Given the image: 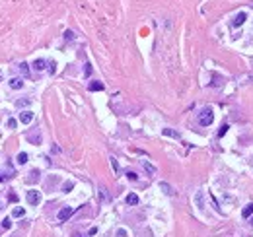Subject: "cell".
<instances>
[{"instance_id": "1", "label": "cell", "mask_w": 253, "mask_h": 237, "mask_svg": "<svg viewBox=\"0 0 253 237\" xmlns=\"http://www.w3.org/2000/svg\"><path fill=\"white\" fill-rule=\"evenodd\" d=\"M212 121H214V113H212L210 107H205L201 113H199V125L201 126H210Z\"/></svg>"}, {"instance_id": "2", "label": "cell", "mask_w": 253, "mask_h": 237, "mask_svg": "<svg viewBox=\"0 0 253 237\" xmlns=\"http://www.w3.org/2000/svg\"><path fill=\"white\" fill-rule=\"evenodd\" d=\"M72 214H74V208H70V206H66V208H61V210H59V214H56V218H59V222H66V220L70 218Z\"/></svg>"}, {"instance_id": "3", "label": "cell", "mask_w": 253, "mask_h": 237, "mask_svg": "<svg viewBox=\"0 0 253 237\" xmlns=\"http://www.w3.org/2000/svg\"><path fill=\"white\" fill-rule=\"evenodd\" d=\"M27 202L31 206H37L41 202V192L39 191H27Z\"/></svg>"}, {"instance_id": "4", "label": "cell", "mask_w": 253, "mask_h": 237, "mask_svg": "<svg viewBox=\"0 0 253 237\" xmlns=\"http://www.w3.org/2000/svg\"><path fill=\"white\" fill-rule=\"evenodd\" d=\"M31 121H33V113H31V111L20 113V122H22V125H29Z\"/></svg>"}, {"instance_id": "5", "label": "cell", "mask_w": 253, "mask_h": 237, "mask_svg": "<svg viewBox=\"0 0 253 237\" xmlns=\"http://www.w3.org/2000/svg\"><path fill=\"white\" fill-rule=\"evenodd\" d=\"M245 19H247V14H245V12H239V14H238V16L234 18V22H232V25H234V27H239V25H241V23H244Z\"/></svg>"}, {"instance_id": "6", "label": "cell", "mask_w": 253, "mask_h": 237, "mask_svg": "<svg viewBox=\"0 0 253 237\" xmlns=\"http://www.w3.org/2000/svg\"><path fill=\"white\" fill-rule=\"evenodd\" d=\"M162 134H164V136H169V138H175V140L181 138V134H179L177 130H173V128H162Z\"/></svg>"}, {"instance_id": "7", "label": "cell", "mask_w": 253, "mask_h": 237, "mask_svg": "<svg viewBox=\"0 0 253 237\" xmlns=\"http://www.w3.org/2000/svg\"><path fill=\"white\" fill-rule=\"evenodd\" d=\"M8 84H10V88H12V89H22V88H24V80H22V78H12Z\"/></svg>"}, {"instance_id": "8", "label": "cell", "mask_w": 253, "mask_h": 237, "mask_svg": "<svg viewBox=\"0 0 253 237\" xmlns=\"http://www.w3.org/2000/svg\"><path fill=\"white\" fill-rule=\"evenodd\" d=\"M27 140L29 142H31V144H41V134H39V132H29L27 134Z\"/></svg>"}, {"instance_id": "9", "label": "cell", "mask_w": 253, "mask_h": 237, "mask_svg": "<svg viewBox=\"0 0 253 237\" xmlns=\"http://www.w3.org/2000/svg\"><path fill=\"white\" fill-rule=\"evenodd\" d=\"M45 66H47V61H45V58H37V61L33 62V70H39V72L45 70Z\"/></svg>"}, {"instance_id": "10", "label": "cell", "mask_w": 253, "mask_h": 237, "mask_svg": "<svg viewBox=\"0 0 253 237\" xmlns=\"http://www.w3.org/2000/svg\"><path fill=\"white\" fill-rule=\"evenodd\" d=\"M39 175L41 173L37 171V169H33V171H29V177H27V183H35V181H39Z\"/></svg>"}, {"instance_id": "11", "label": "cell", "mask_w": 253, "mask_h": 237, "mask_svg": "<svg viewBox=\"0 0 253 237\" xmlns=\"http://www.w3.org/2000/svg\"><path fill=\"white\" fill-rule=\"evenodd\" d=\"M88 89H90V91H101L103 84H101V82H92V84L88 86Z\"/></svg>"}, {"instance_id": "12", "label": "cell", "mask_w": 253, "mask_h": 237, "mask_svg": "<svg viewBox=\"0 0 253 237\" xmlns=\"http://www.w3.org/2000/svg\"><path fill=\"white\" fill-rule=\"evenodd\" d=\"M126 204H131V206L138 204V196H136L134 192H131V194H126Z\"/></svg>"}, {"instance_id": "13", "label": "cell", "mask_w": 253, "mask_h": 237, "mask_svg": "<svg viewBox=\"0 0 253 237\" xmlns=\"http://www.w3.org/2000/svg\"><path fill=\"white\" fill-rule=\"evenodd\" d=\"M16 161H18L20 165L27 163V153H25V152H20V153H18V158H16Z\"/></svg>"}, {"instance_id": "14", "label": "cell", "mask_w": 253, "mask_h": 237, "mask_svg": "<svg viewBox=\"0 0 253 237\" xmlns=\"http://www.w3.org/2000/svg\"><path fill=\"white\" fill-rule=\"evenodd\" d=\"M142 167H144L146 171L150 173V175H156V167L152 165V163H148V161H142Z\"/></svg>"}, {"instance_id": "15", "label": "cell", "mask_w": 253, "mask_h": 237, "mask_svg": "<svg viewBox=\"0 0 253 237\" xmlns=\"http://www.w3.org/2000/svg\"><path fill=\"white\" fill-rule=\"evenodd\" d=\"M251 214H253V204H247L244 208V212H241V216H244V218H249Z\"/></svg>"}, {"instance_id": "16", "label": "cell", "mask_w": 253, "mask_h": 237, "mask_svg": "<svg viewBox=\"0 0 253 237\" xmlns=\"http://www.w3.org/2000/svg\"><path fill=\"white\" fill-rule=\"evenodd\" d=\"M160 189H162L166 194H173V191H171V187H169L168 183H160Z\"/></svg>"}, {"instance_id": "17", "label": "cell", "mask_w": 253, "mask_h": 237, "mask_svg": "<svg viewBox=\"0 0 253 237\" xmlns=\"http://www.w3.org/2000/svg\"><path fill=\"white\" fill-rule=\"evenodd\" d=\"M72 189H74V183L72 181H66L64 185H62V192H70Z\"/></svg>"}, {"instance_id": "18", "label": "cell", "mask_w": 253, "mask_h": 237, "mask_svg": "<svg viewBox=\"0 0 253 237\" xmlns=\"http://www.w3.org/2000/svg\"><path fill=\"white\" fill-rule=\"evenodd\" d=\"M18 68H20V72H22L24 76H29V66L25 64V62H22V64H20Z\"/></svg>"}, {"instance_id": "19", "label": "cell", "mask_w": 253, "mask_h": 237, "mask_svg": "<svg viewBox=\"0 0 253 237\" xmlns=\"http://www.w3.org/2000/svg\"><path fill=\"white\" fill-rule=\"evenodd\" d=\"M12 216H14V218H22V216H24V208H14V212H12Z\"/></svg>"}, {"instance_id": "20", "label": "cell", "mask_w": 253, "mask_h": 237, "mask_svg": "<svg viewBox=\"0 0 253 237\" xmlns=\"http://www.w3.org/2000/svg\"><path fill=\"white\" fill-rule=\"evenodd\" d=\"M126 179H129V181H136V179H138V175H136L134 171H126Z\"/></svg>"}, {"instance_id": "21", "label": "cell", "mask_w": 253, "mask_h": 237, "mask_svg": "<svg viewBox=\"0 0 253 237\" xmlns=\"http://www.w3.org/2000/svg\"><path fill=\"white\" fill-rule=\"evenodd\" d=\"M29 99H18V101H16V105H18V107H24V105H29Z\"/></svg>"}, {"instance_id": "22", "label": "cell", "mask_w": 253, "mask_h": 237, "mask_svg": "<svg viewBox=\"0 0 253 237\" xmlns=\"http://www.w3.org/2000/svg\"><path fill=\"white\" fill-rule=\"evenodd\" d=\"M99 198H101V200H107V192H105V187H101V189H99Z\"/></svg>"}, {"instance_id": "23", "label": "cell", "mask_w": 253, "mask_h": 237, "mask_svg": "<svg viewBox=\"0 0 253 237\" xmlns=\"http://www.w3.org/2000/svg\"><path fill=\"white\" fill-rule=\"evenodd\" d=\"M109 159H111V167L115 169V171H119V163H117V159H115V158H109Z\"/></svg>"}, {"instance_id": "24", "label": "cell", "mask_w": 253, "mask_h": 237, "mask_svg": "<svg viewBox=\"0 0 253 237\" xmlns=\"http://www.w3.org/2000/svg\"><path fill=\"white\" fill-rule=\"evenodd\" d=\"M228 128H230L228 125H222V128L218 130V136H224V134H226V130H228Z\"/></svg>"}, {"instance_id": "25", "label": "cell", "mask_w": 253, "mask_h": 237, "mask_svg": "<svg viewBox=\"0 0 253 237\" xmlns=\"http://www.w3.org/2000/svg\"><path fill=\"white\" fill-rule=\"evenodd\" d=\"M64 39H66V41H72V39H74V33H72V31H66V33H64Z\"/></svg>"}, {"instance_id": "26", "label": "cell", "mask_w": 253, "mask_h": 237, "mask_svg": "<svg viewBox=\"0 0 253 237\" xmlns=\"http://www.w3.org/2000/svg\"><path fill=\"white\" fill-rule=\"evenodd\" d=\"M16 125H18L16 119H8V128H16Z\"/></svg>"}, {"instance_id": "27", "label": "cell", "mask_w": 253, "mask_h": 237, "mask_svg": "<svg viewBox=\"0 0 253 237\" xmlns=\"http://www.w3.org/2000/svg\"><path fill=\"white\" fill-rule=\"evenodd\" d=\"M2 228H4V229H10V228H12V222H10V220H4V222H2Z\"/></svg>"}, {"instance_id": "28", "label": "cell", "mask_w": 253, "mask_h": 237, "mask_svg": "<svg viewBox=\"0 0 253 237\" xmlns=\"http://www.w3.org/2000/svg\"><path fill=\"white\" fill-rule=\"evenodd\" d=\"M117 237H126V229H117Z\"/></svg>"}, {"instance_id": "29", "label": "cell", "mask_w": 253, "mask_h": 237, "mask_svg": "<svg viewBox=\"0 0 253 237\" xmlns=\"http://www.w3.org/2000/svg\"><path fill=\"white\" fill-rule=\"evenodd\" d=\"M90 74H92V66L86 64V76H90Z\"/></svg>"}, {"instance_id": "30", "label": "cell", "mask_w": 253, "mask_h": 237, "mask_svg": "<svg viewBox=\"0 0 253 237\" xmlns=\"http://www.w3.org/2000/svg\"><path fill=\"white\" fill-rule=\"evenodd\" d=\"M0 210H2V200H0Z\"/></svg>"}, {"instance_id": "31", "label": "cell", "mask_w": 253, "mask_h": 237, "mask_svg": "<svg viewBox=\"0 0 253 237\" xmlns=\"http://www.w3.org/2000/svg\"><path fill=\"white\" fill-rule=\"evenodd\" d=\"M0 82H2V74H0Z\"/></svg>"}, {"instance_id": "32", "label": "cell", "mask_w": 253, "mask_h": 237, "mask_svg": "<svg viewBox=\"0 0 253 237\" xmlns=\"http://www.w3.org/2000/svg\"><path fill=\"white\" fill-rule=\"evenodd\" d=\"M251 225H253V218H251Z\"/></svg>"}]
</instances>
